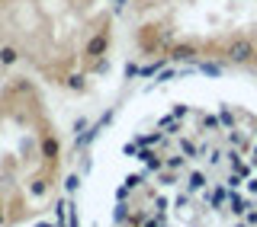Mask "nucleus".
I'll list each match as a JSON object with an SVG mask.
<instances>
[{
	"mask_svg": "<svg viewBox=\"0 0 257 227\" xmlns=\"http://www.w3.org/2000/svg\"><path fill=\"white\" fill-rule=\"evenodd\" d=\"M247 54H251V48H247V45H238L235 48V58H247Z\"/></svg>",
	"mask_w": 257,
	"mask_h": 227,
	"instance_id": "f257e3e1",
	"label": "nucleus"
}]
</instances>
